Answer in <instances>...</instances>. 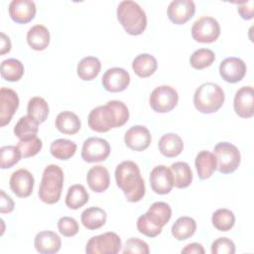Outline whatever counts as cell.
Wrapping results in <instances>:
<instances>
[{"mask_svg":"<svg viewBox=\"0 0 254 254\" xmlns=\"http://www.w3.org/2000/svg\"><path fill=\"white\" fill-rule=\"evenodd\" d=\"M129 119L128 107L119 100H110L104 105L93 108L87 118L91 130L99 133L123 126Z\"/></svg>","mask_w":254,"mask_h":254,"instance_id":"6da1fadb","label":"cell"},{"mask_svg":"<svg viewBox=\"0 0 254 254\" xmlns=\"http://www.w3.org/2000/svg\"><path fill=\"white\" fill-rule=\"evenodd\" d=\"M117 187L123 191L127 201H140L145 195V182L141 177L139 167L132 161L120 163L115 170Z\"/></svg>","mask_w":254,"mask_h":254,"instance_id":"7a4b0ae2","label":"cell"},{"mask_svg":"<svg viewBox=\"0 0 254 254\" xmlns=\"http://www.w3.org/2000/svg\"><path fill=\"white\" fill-rule=\"evenodd\" d=\"M172 217L171 206L164 201L154 202L147 212L137 219L138 231L147 237L158 236Z\"/></svg>","mask_w":254,"mask_h":254,"instance_id":"3957f363","label":"cell"},{"mask_svg":"<svg viewBox=\"0 0 254 254\" xmlns=\"http://www.w3.org/2000/svg\"><path fill=\"white\" fill-rule=\"evenodd\" d=\"M117 19L124 30L132 36L141 35L147 27V16L141 6L131 0L119 3Z\"/></svg>","mask_w":254,"mask_h":254,"instance_id":"277c9868","label":"cell"},{"mask_svg":"<svg viewBox=\"0 0 254 254\" xmlns=\"http://www.w3.org/2000/svg\"><path fill=\"white\" fill-rule=\"evenodd\" d=\"M64 187V172L58 165L45 168L39 188V197L47 204L57 203L62 195Z\"/></svg>","mask_w":254,"mask_h":254,"instance_id":"5b68a950","label":"cell"},{"mask_svg":"<svg viewBox=\"0 0 254 254\" xmlns=\"http://www.w3.org/2000/svg\"><path fill=\"white\" fill-rule=\"evenodd\" d=\"M225 99L223 89L214 82L200 84L193 94V104L196 110L203 114L216 112Z\"/></svg>","mask_w":254,"mask_h":254,"instance_id":"8992f818","label":"cell"},{"mask_svg":"<svg viewBox=\"0 0 254 254\" xmlns=\"http://www.w3.org/2000/svg\"><path fill=\"white\" fill-rule=\"evenodd\" d=\"M213 155L215 156L217 168L221 174H231L235 172L241 161L238 148L229 142H219L214 146Z\"/></svg>","mask_w":254,"mask_h":254,"instance_id":"52a82bcc","label":"cell"},{"mask_svg":"<svg viewBox=\"0 0 254 254\" xmlns=\"http://www.w3.org/2000/svg\"><path fill=\"white\" fill-rule=\"evenodd\" d=\"M122 243L115 232H105L92 236L86 243L85 252L87 254H116L121 250Z\"/></svg>","mask_w":254,"mask_h":254,"instance_id":"ba28073f","label":"cell"},{"mask_svg":"<svg viewBox=\"0 0 254 254\" xmlns=\"http://www.w3.org/2000/svg\"><path fill=\"white\" fill-rule=\"evenodd\" d=\"M179 101V94L170 85H160L156 87L150 97L149 103L152 109L158 113H167L173 110Z\"/></svg>","mask_w":254,"mask_h":254,"instance_id":"9c48e42d","label":"cell"},{"mask_svg":"<svg viewBox=\"0 0 254 254\" xmlns=\"http://www.w3.org/2000/svg\"><path fill=\"white\" fill-rule=\"evenodd\" d=\"M220 35V26L217 20L209 16L198 18L191 27V37L195 42L209 44L215 42Z\"/></svg>","mask_w":254,"mask_h":254,"instance_id":"30bf717a","label":"cell"},{"mask_svg":"<svg viewBox=\"0 0 254 254\" xmlns=\"http://www.w3.org/2000/svg\"><path fill=\"white\" fill-rule=\"evenodd\" d=\"M111 148L107 140L98 137H90L83 142L81 149V158L84 162L95 163L105 161Z\"/></svg>","mask_w":254,"mask_h":254,"instance_id":"8fae6325","label":"cell"},{"mask_svg":"<svg viewBox=\"0 0 254 254\" xmlns=\"http://www.w3.org/2000/svg\"><path fill=\"white\" fill-rule=\"evenodd\" d=\"M101 83L104 89L109 92H121L128 87L130 74L122 67H111L104 72Z\"/></svg>","mask_w":254,"mask_h":254,"instance_id":"7c38bea8","label":"cell"},{"mask_svg":"<svg viewBox=\"0 0 254 254\" xmlns=\"http://www.w3.org/2000/svg\"><path fill=\"white\" fill-rule=\"evenodd\" d=\"M246 64L243 60L235 57L224 59L219 64V74L226 82L236 83L246 74Z\"/></svg>","mask_w":254,"mask_h":254,"instance_id":"4fadbf2b","label":"cell"},{"mask_svg":"<svg viewBox=\"0 0 254 254\" xmlns=\"http://www.w3.org/2000/svg\"><path fill=\"white\" fill-rule=\"evenodd\" d=\"M35 180L33 175L26 169L15 171L9 181L10 189L18 197H28L33 192Z\"/></svg>","mask_w":254,"mask_h":254,"instance_id":"5bb4252c","label":"cell"},{"mask_svg":"<svg viewBox=\"0 0 254 254\" xmlns=\"http://www.w3.org/2000/svg\"><path fill=\"white\" fill-rule=\"evenodd\" d=\"M195 12L194 2L191 0H174L169 4L167 14L171 22L183 25L190 21Z\"/></svg>","mask_w":254,"mask_h":254,"instance_id":"9a60e30c","label":"cell"},{"mask_svg":"<svg viewBox=\"0 0 254 254\" xmlns=\"http://www.w3.org/2000/svg\"><path fill=\"white\" fill-rule=\"evenodd\" d=\"M150 185L158 194L169 193L174 187V178L171 169L164 165L155 167L150 174Z\"/></svg>","mask_w":254,"mask_h":254,"instance_id":"2e32d148","label":"cell"},{"mask_svg":"<svg viewBox=\"0 0 254 254\" xmlns=\"http://www.w3.org/2000/svg\"><path fill=\"white\" fill-rule=\"evenodd\" d=\"M235 113L241 118H251L254 115V91L252 86L240 87L233 100Z\"/></svg>","mask_w":254,"mask_h":254,"instance_id":"e0dca14e","label":"cell"},{"mask_svg":"<svg viewBox=\"0 0 254 254\" xmlns=\"http://www.w3.org/2000/svg\"><path fill=\"white\" fill-rule=\"evenodd\" d=\"M152 141V136L148 128L142 125H135L129 128L124 136L125 145L137 152L146 150Z\"/></svg>","mask_w":254,"mask_h":254,"instance_id":"ac0fdd59","label":"cell"},{"mask_svg":"<svg viewBox=\"0 0 254 254\" xmlns=\"http://www.w3.org/2000/svg\"><path fill=\"white\" fill-rule=\"evenodd\" d=\"M19 107V97L16 91L11 88L1 87L0 89V122L1 127L6 126L12 119Z\"/></svg>","mask_w":254,"mask_h":254,"instance_id":"d6986e66","label":"cell"},{"mask_svg":"<svg viewBox=\"0 0 254 254\" xmlns=\"http://www.w3.org/2000/svg\"><path fill=\"white\" fill-rule=\"evenodd\" d=\"M9 15L18 24L31 22L36 15V4L31 0H13L9 4Z\"/></svg>","mask_w":254,"mask_h":254,"instance_id":"ffe728a7","label":"cell"},{"mask_svg":"<svg viewBox=\"0 0 254 254\" xmlns=\"http://www.w3.org/2000/svg\"><path fill=\"white\" fill-rule=\"evenodd\" d=\"M34 245L36 250L41 254H54L60 251L62 240L56 232L45 230L36 235Z\"/></svg>","mask_w":254,"mask_h":254,"instance_id":"44dd1931","label":"cell"},{"mask_svg":"<svg viewBox=\"0 0 254 254\" xmlns=\"http://www.w3.org/2000/svg\"><path fill=\"white\" fill-rule=\"evenodd\" d=\"M86 182L92 191L103 192L108 189L110 185L109 172L103 166H94L87 172Z\"/></svg>","mask_w":254,"mask_h":254,"instance_id":"7402d4cb","label":"cell"},{"mask_svg":"<svg viewBox=\"0 0 254 254\" xmlns=\"http://www.w3.org/2000/svg\"><path fill=\"white\" fill-rule=\"evenodd\" d=\"M197 176L200 180L209 179L216 171L217 163L213 153L209 151H200L197 153L194 161Z\"/></svg>","mask_w":254,"mask_h":254,"instance_id":"603a6c76","label":"cell"},{"mask_svg":"<svg viewBox=\"0 0 254 254\" xmlns=\"http://www.w3.org/2000/svg\"><path fill=\"white\" fill-rule=\"evenodd\" d=\"M158 147L163 156L167 158H175L182 153L184 142L178 134L167 133L160 138Z\"/></svg>","mask_w":254,"mask_h":254,"instance_id":"cb8c5ba5","label":"cell"},{"mask_svg":"<svg viewBox=\"0 0 254 254\" xmlns=\"http://www.w3.org/2000/svg\"><path fill=\"white\" fill-rule=\"evenodd\" d=\"M55 125L61 133L66 135H73L79 131L81 127V122L75 113L66 110L58 114Z\"/></svg>","mask_w":254,"mask_h":254,"instance_id":"d4e9b609","label":"cell"},{"mask_svg":"<svg viewBox=\"0 0 254 254\" xmlns=\"http://www.w3.org/2000/svg\"><path fill=\"white\" fill-rule=\"evenodd\" d=\"M27 43L35 51H44L50 44V32L43 25H35L27 33Z\"/></svg>","mask_w":254,"mask_h":254,"instance_id":"484cf974","label":"cell"},{"mask_svg":"<svg viewBox=\"0 0 254 254\" xmlns=\"http://www.w3.org/2000/svg\"><path fill=\"white\" fill-rule=\"evenodd\" d=\"M158 63L154 56L150 54L138 55L132 63V68L139 77H149L157 69Z\"/></svg>","mask_w":254,"mask_h":254,"instance_id":"4316f807","label":"cell"},{"mask_svg":"<svg viewBox=\"0 0 254 254\" xmlns=\"http://www.w3.org/2000/svg\"><path fill=\"white\" fill-rule=\"evenodd\" d=\"M107 214L100 207L92 206L84 209L81 213V223L88 230H95L102 227L106 222Z\"/></svg>","mask_w":254,"mask_h":254,"instance_id":"83f0119b","label":"cell"},{"mask_svg":"<svg viewBox=\"0 0 254 254\" xmlns=\"http://www.w3.org/2000/svg\"><path fill=\"white\" fill-rule=\"evenodd\" d=\"M196 230V222L190 216L179 217L172 226V235L177 240H187L191 237Z\"/></svg>","mask_w":254,"mask_h":254,"instance_id":"f1b7e54d","label":"cell"},{"mask_svg":"<svg viewBox=\"0 0 254 254\" xmlns=\"http://www.w3.org/2000/svg\"><path fill=\"white\" fill-rule=\"evenodd\" d=\"M39 123L29 115L22 116L14 126V134L22 141H28L37 137Z\"/></svg>","mask_w":254,"mask_h":254,"instance_id":"f546056e","label":"cell"},{"mask_svg":"<svg viewBox=\"0 0 254 254\" xmlns=\"http://www.w3.org/2000/svg\"><path fill=\"white\" fill-rule=\"evenodd\" d=\"M171 172L174 178V186L178 189L188 188L192 181V172L186 162H175L171 165Z\"/></svg>","mask_w":254,"mask_h":254,"instance_id":"4dcf8cb0","label":"cell"},{"mask_svg":"<svg viewBox=\"0 0 254 254\" xmlns=\"http://www.w3.org/2000/svg\"><path fill=\"white\" fill-rule=\"evenodd\" d=\"M101 69V63L95 57H85L77 64V75L80 79L89 81L94 79Z\"/></svg>","mask_w":254,"mask_h":254,"instance_id":"1f68e13d","label":"cell"},{"mask_svg":"<svg viewBox=\"0 0 254 254\" xmlns=\"http://www.w3.org/2000/svg\"><path fill=\"white\" fill-rule=\"evenodd\" d=\"M76 148V144L68 139H57L51 144L50 152L54 158L66 161L75 154Z\"/></svg>","mask_w":254,"mask_h":254,"instance_id":"d6a6232c","label":"cell"},{"mask_svg":"<svg viewBox=\"0 0 254 254\" xmlns=\"http://www.w3.org/2000/svg\"><path fill=\"white\" fill-rule=\"evenodd\" d=\"M89 199V194L82 185H73L68 188L65 196V205L70 209H78Z\"/></svg>","mask_w":254,"mask_h":254,"instance_id":"836d02e7","label":"cell"},{"mask_svg":"<svg viewBox=\"0 0 254 254\" xmlns=\"http://www.w3.org/2000/svg\"><path fill=\"white\" fill-rule=\"evenodd\" d=\"M49 105L47 101L40 96L32 97L27 106V115L32 117L39 124L46 121L49 115Z\"/></svg>","mask_w":254,"mask_h":254,"instance_id":"e575fe53","label":"cell"},{"mask_svg":"<svg viewBox=\"0 0 254 254\" xmlns=\"http://www.w3.org/2000/svg\"><path fill=\"white\" fill-rule=\"evenodd\" d=\"M24 74V65L17 59H7L1 63V76L7 81H18Z\"/></svg>","mask_w":254,"mask_h":254,"instance_id":"d590c367","label":"cell"},{"mask_svg":"<svg viewBox=\"0 0 254 254\" xmlns=\"http://www.w3.org/2000/svg\"><path fill=\"white\" fill-rule=\"evenodd\" d=\"M211 222L217 230L225 232L234 226L235 216L230 209L219 208L212 213Z\"/></svg>","mask_w":254,"mask_h":254,"instance_id":"8d00e7d4","label":"cell"},{"mask_svg":"<svg viewBox=\"0 0 254 254\" xmlns=\"http://www.w3.org/2000/svg\"><path fill=\"white\" fill-rule=\"evenodd\" d=\"M214 61L215 55L209 49H198L194 51L190 58V64L195 69H203L208 67Z\"/></svg>","mask_w":254,"mask_h":254,"instance_id":"74e56055","label":"cell"},{"mask_svg":"<svg viewBox=\"0 0 254 254\" xmlns=\"http://www.w3.org/2000/svg\"><path fill=\"white\" fill-rule=\"evenodd\" d=\"M21 158L22 155L17 146H3L0 149V168H12L21 160Z\"/></svg>","mask_w":254,"mask_h":254,"instance_id":"f35d334b","label":"cell"},{"mask_svg":"<svg viewBox=\"0 0 254 254\" xmlns=\"http://www.w3.org/2000/svg\"><path fill=\"white\" fill-rule=\"evenodd\" d=\"M17 147L21 152L22 158H30V157L36 156L41 151L43 147V143L40 138L35 137L28 141L20 140L17 144Z\"/></svg>","mask_w":254,"mask_h":254,"instance_id":"ab89813d","label":"cell"},{"mask_svg":"<svg viewBox=\"0 0 254 254\" xmlns=\"http://www.w3.org/2000/svg\"><path fill=\"white\" fill-rule=\"evenodd\" d=\"M58 229L60 233L65 237H71L78 232L77 221L70 216H63L58 221Z\"/></svg>","mask_w":254,"mask_h":254,"instance_id":"60d3db41","label":"cell"},{"mask_svg":"<svg viewBox=\"0 0 254 254\" xmlns=\"http://www.w3.org/2000/svg\"><path fill=\"white\" fill-rule=\"evenodd\" d=\"M212 254H234L235 244L227 237H219L215 239L211 244Z\"/></svg>","mask_w":254,"mask_h":254,"instance_id":"b9f144b4","label":"cell"},{"mask_svg":"<svg viewBox=\"0 0 254 254\" xmlns=\"http://www.w3.org/2000/svg\"><path fill=\"white\" fill-rule=\"evenodd\" d=\"M150 252L149 245L139 238H129L125 242V246L123 249L124 254H148Z\"/></svg>","mask_w":254,"mask_h":254,"instance_id":"7bdbcfd3","label":"cell"},{"mask_svg":"<svg viewBox=\"0 0 254 254\" xmlns=\"http://www.w3.org/2000/svg\"><path fill=\"white\" fill-rule=\"evenodd\" d=\"M237 11L242 19L251 20L254 16V2L252 0H249L238 3Z\"/></svg>","mask_w":254,"mask_h":254,"instance_id":"ee69618b","label":"cell"},{"mask_svg":"<svg viewBox=\"0 0 254 254\" xmlns=\"http://www.w3.org/2000/svg\"><path fill=\"white\" fill-rule=\"evenodd\" d=\"M1 196H0V201H1V206H0V211L1 213H10L14 209V201L13 199L5 193L3 190H0Z\"/></svg>","mask_w":254,"mask_h":254,"instance_id":"f6af8a7d","label":"cell"},{"mask_svg":"<svg viewBox=\"0 0 254 254\" xmlns=\"http://www.w3.org/2000/svg\"><path fill=\"white\" fill-rule=\"evenodd\" d=\"M182 253H188V254H204V249L201 244L193 242L188 244L185 248L182 249Z\"/></svg>","mask_w":254,"mask_h":254,"instance_id":"bcb514c9","label":"cell"},{"mask_svg":"<svg viewBox=\"0 0 254 254\" xmlns=\"http://www.w3.org/2000/svg\"><path fill=\"white\" fill-rule=\"evenodd\" d=\"M11 50V41L8 36L4 33H1V48H0V55H5L9 53Z\"/></svg>","mask_w":254,"mask_h":254,"instance_id":"7dc6e473","label":"cell"}]
</instances>
